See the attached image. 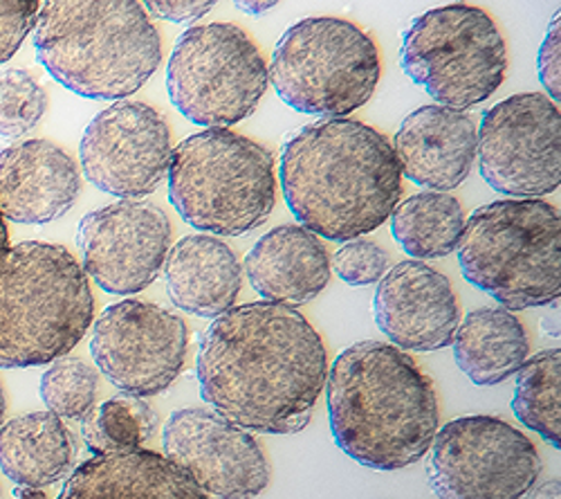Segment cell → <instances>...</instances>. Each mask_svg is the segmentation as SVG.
Returning a JSON list of instances; mask_svg holds the SVG:
<instances>
[{
  "instance_id": "6da1fadb",
  "label": "cell",
  "mask_w": 561,
  "mask_h": 499,
  "mask_svg": "<svg viewBox=\"0 0 561 499\" xmlns=\"http://www.w3.org/2000/svg\"><path fill=\"white\" fill-rule=\"evenodd\" d=\"M196 372L203 400L229 423L297 434L312 419L329 358L297 308L254 302L216 317L201 338Z\"/></svg>"
},
{
  "instance_id": "7a4b0ae2",
  "label": "cell",
  "mask_w": 561,
  "mask_h": 499,
  "mask_svg": "<svg viewBox=\"0 0 561 499\" xmlns=\"http://www.w3.org/2000/svg\"><path fill=\"white\" fill-rule=\"evenodd\" d=\"M280 185L301 228L331 241H353L391 216L402 194V171L380 131L357 120H323L286 143Z\"/></svg>"
},
{
  "instance_id": "3957f363",
  "label": "cell",
  "mask_w": 561,
  "mask_h": 499,
  "mask_svg": "<svg viewBox=\"0 0 561 499\" xmlns=\"http://www.w3.org/2000/svg\"><path fill=\"white\" fill-rule=\"evenodd\" d=\"M335 443L373 470L423 460L438 432L432 381L393 344L366 340L337 355L325 376Z\"/></svg>"
},
{
  "instance_id": "277c9868",
  "label": "cell",
  "mask_w": 561,
  "mask_h": 499,
  "mask_svg": "<svg viewBox=\"0 0 561 499\" xmlns=\"http://www.w3.org/2000/svg\"><path fill=\"white\" fill-rule=\"evenodd\" d=\"M34 48L41 66L88 100H122L162 61L160 34L135 0H50L38 8Z\"/></svg>"
},
{
  "instance_id": "5b68a950",
  "label": "cell",
  "mask_w": 561,
  "mask_h": 499,
  "mask_svg": "<svg viewBox=\"0 0 561 499\" xmlns=\"http://www.w3.org/2000/svg\"><path fill=\"white\" fill-rule=\"evenodd\" d=\"M95 317L83 268L61 246L23 241L0 259V367L50 365Z\"/></svg>"
},
{
  "instance_id": "8992f818",
  "label": "cell",
  "mask_w": 561,
  "mask_h": 499,
  "mask_svg": "<svg viewBox=\"0 0 561 499\" xmlns=\"http://www.w3.org/2000/svg\"><path fill=\"white\" fill-rule=\"evenodd\" d=\"M465 280L507 310L548 306L561 293L559 212L539 199L494 201L477 209L458 241Z\"/></svg>"
},
{
  "instance_id": "52a82bcc",
  "label": "cell",
  "mask_w": 561,
  "mask_h": 499,
  "mask_svg": "<svg viewBox=\"0 0 561 499\" xmlns=\"http://www.w3.org/2000/svg\"><path fill=\"white\" fill-rule=\"evenodd\" d=\"M169 201L196 230L243 237L276 203L274 158L229 128H205L171 151Z\"/></svg>"
},
{
  "instance_id": "ba28073f",
  "label": "cell",
  "mask_w": 561,
  "mask_h": 499,
  "mask_svg": "<svg viewBox=\"0 0 561 499\" xmlns=\"http://www.w3.org/2000/svg\"><path fill=\"white\" fill-rule=\"evenodd\" d=\"M267 77L290 109L337 120L376 93L380 55L373 38L344 19H304L278 38Z\"/></svg>"
},
{
  "instance_id": "9c48e42d",
  "label": "cell",
  "mask_w": 561,
  "mask_h": 499,
  "mask_svg": "<svg viewBox=\"0 0 561 499\" xmlns=\"http://www.w3.org/2000/svg\"><path fill=\"white\" fill-rule=\"evenodd\" d=\"M400 61L438 106L467 111L490 100L507 68L505 41L492 16L472 5H447L411 21Z\"/></svg>"
},
{
  "instance_id": "30bf717a",
  "label": "cell",
  "mask_w": 561,
  "mask_h": 499,
  "mask_svg": "<svg viewBox=\"0 0 561 499\" xmlns=\"http://www.w3.org/2000/svg\"><path fill=\"white\" fill-rule=\"evenodd\" d=\"M267 83V66L254 41L231 23L190 27L167 66L171 104L205 128H227L250 117Z\"/></svg>"
},
{
  "instance_id": "8fae6325",
  "label": "cell",
  "mask_w": 561,
  "mask_h": 499,
  "mask_svg": "<svg viewBox=\"0 0 561 499\" xmlns=\"http://www.w3.org/2000/svg\"><path fill=\"white\" fill-rule=\"evenodd\" d=\"M539 473L535 443L496 417L443 426L427 457V479L440 499H522Z\"/></svg>"
},
{
  "instance_id": "7c38bea8",
  "label": "cell",
  "mask_w": 561,
  "mask_h": 499,
  "mask_svg": "<svg viewBox=\"0 0 561 499\" xmlns=\"http://www.w3.org/2000/svg\"><path fill=\"white\" fill-rule=\"evenodd\" d=\"M485 183L514 199H539L561 183V115L541 93L512 95L492 106L477 133Z\"/></svg>"
},
{
  "instance_id": "4fadbf2b",
  "label": "cell",
  "mask_w": 561,
  "mask_h": 499,
  "mask_svg": "<svg viewBox=\"0 0 561 499\" xmlns=\"http://www.w3.org/2000/svg\"><path fill=\"white\" fill-rule=\"evenodd\" d=\"M186 344L182 317L158 304L124 299L95 322L90 353L115 387L147 398L162 394L180 376Z\"/></svg>"
},
{
  "instance_id": "5bb4252c",
  "label": "cell",
  "mask_w": 561,
  "mask_h": 499,
  "mask_svg": "<svg viewBox=\"0 0 561 499\" xmlns=\"http://www.w3.org/2000/svg\"><path fill=\"white\" fill-rule=\"evenodd\" d=\"M79 158L98 190L119 201H142L169 175V124L145 102H115L85 126Z\"/></svg>"
},
{
  "instance_id": "9a60e30c",
  "label": "cell",
  "mask_w": 561,
  "mask_h": 499,
  "mask_svg": "<svg viewBox=\"0 0 561 499\" xmlns=\"http://www.w3.org/2000/svg\"><path fill=\"white\" fill-rule=\"evenodd\" d=\"M164 460L192 479L203 499H254L270 481L256 439L214 410L186 407L162 434Z\"/></svg>"
},
{
  "instance_id": "2e32d148",
  "label": "cell",
  "mask_w": 561,
  "mask_h": 499,
  "mask_svg": "<svg viewBox=\"0 0 561 499\" xmlns=\"http://www.w3.org/2000/svg\"><path fill=\"white\" fill-rule=\"evenodd\" d=\"M77 243L83 272L106 293L135 295L149 288L164 268L171 220L151 201H117L81 218Z\"/></svg>"
},
{
  "instance_id": "e0dca14e",
  "label": "cell",
  "mask_w": 561,
  "mask_h": 499,
  "mask_svg": "<svg viewBox=\"0 0 561 499\" xmlns=\"http://www.w3.org/2000/svg\"><path fill=\"white\" fill-rule=\"evenodd\" d=\"M376 322L404 351L430 353L451 344L460 308L449 280L423 261H402L380 280Z\"/></svg>"
},
{
  "instance_id": "ac0fdd59",
  "label": "cell",
  "mask_w": 561,
  "mask_h": 499,
  "mask_svg": "<svg viewBox=\"0 0 561 499\" xmlns=\"http://www.w3.org/2000/svg\"><path fill=\"white\" fill-rule=\"evenodd\" d=\"M81 192L75 160L50 140H23L0 151V216L43 225L68 214Z\"/></svg>"
},
{
  "instance_id": "d6986e66",
  "label": "cell",
  "mask_w": 561,
  "mask_h": 499,
  "mask_svg": "<svg viewBox=\"0 0 561 499\" xmlns=\"http://www.w3.org/2000/svg\"><path fill=\"white\" fill-rule=\"evenodd\" d=\"M477 122L470 113L423 106L413 111L396 135V160L415 185L449 192L462 185L477 158Z\"/></svg>"
},
{
  "instance_id": "ffe728a7",
  "label": "cell",
  "mask_w": 561,
  "mask_h": 499,
  "mask_svg": "<svg viewBox=\"0 0 561 499\" xmlns=\"http://www.w3.org/2000/svg\"><path fill=\"white\" fill-rule=\"evenodd\" d=\"M245 268L252 288L270 304H308L331 282L329 252L301 225H280L263 235Z\"/></svg>"
},
{
  "instance_id": "44dd1931",
  "label": "cell",
  "mask_w": 561,
  "mask_h": 499,
  "mask_svg": "<svg viewBox=\"0 0 561 499\" xmlns=\"http://www.w3.org/2000/svg\"><path fill=\"white\" fill-rule=\"evenodd\" d=\"M167 291L171 302L198 317H218L237 302L243 270L233 250L207 235L180 239L167 254Z\"/></svg>"
},
{
  "instance_id": "7402d4cb",
  "label": "cell",
  "mask_w": 561,
  "mask_h": 499,
  "mask_svg": "<svg viewBox=\"0 0 561 499\" xmlns=\"http://www.w3.org/2000/svg\"><path fill=\"white\" fill-rule=\"evenodd\" d=\"M57 499H203L192 479L151 450L83 462Z\"/></svg>"
},
{
  "instance_id": "603a6c76",
  "label": "cell",
  "mask_w": 561,
  "mask_h": 499,
  "mask_svg": "<svg viewBox=\"0 0 561 499\" xmlns=\"http://www.w3.org/2000/svg\"><path fill=\"white\" fill-rule=\"evenodd\" d=\"M454 358L474 385L490 387L517 374L530 353L524 325L505 308H477L454 333Z\"/></svg>"
},
{
  "instance_id": "cb8c5ba5",
  "label": "cell",
  "mask_w": 561,
  "mask_h": 499,
  "mask_svg": "<svg viewBox=\"0 0 561 499\" xmlns=\"http://www.w3.org/2000/svg\"><path fill=\"white\" fill-rule=\"evenodd\" d=\"M75 436L50 412H32L0 426V468L25 488H45L66 477L75 462Z\"/></svg>"
},
{
  "instance_id": "d4e9b609",
  "label": "cell",
  "mask_w": 561,
  "mask_h": 499,
  "mask_svg": "<svg viewBox=\"0 0 561 499\" xmlns=\"http://www.w3.org/2000/svg\"><path fill=\"white\" fill-rule=\"evenodd\" d=\"M465 212L456 196L423 192L396 205L391 233L400 248L415 259H440L458 248Z\"/></svg>"
},
{
  "instance_id": "484cf974",
  "label": "cell",
  "mask_w": 561,
  "mask_h": 499,
  "mask_svg": "<svg viewBox=\"0 0 561 499\" xmlns=\"http://www.w3.org/2000/svg\"><path fill=\"white\" fill-rule=\"evenodd\" d=\"M512 410L552 447L561 445V353L548 349L524 362L514 389Z\"/></svg>"
},
{
  "instance_id": "4316f807",
  "label": "cell",
  "mask_w": 561,
  "mask_h": 499,
  "mask_svg": "<svg viewBox=\"0 0 561 499\" xmlns=\"http://www.w3.org/2000/svg\"><path fill=\"white\" fill-rule=\"evenodd\" d=\"M158 426V415L145 398L119 394L95 407L83 421L81 434L88 447L100 455H119V452L142 450Z\"/></svg>"
},
{
  "instance_id": "83f0119b",
  "label": "cell",
  "mask_w": 561,
  "mask_h": 499,
  "mask_svg": "<svg viewBox=\"0 0 561 499\" xmlns=\"http://www.w3.org/2000/svg\"><path fill=\"white\" fill-rule=\"evenodd\" d=\"M100 376L81 358L64 355L55 360L50 370L41 378V398L48 412L68 419L83 421L95 410Z\"/></svg>"
},
{
  "instance_id": "f1b7e54d",
  "label": "cell",
  "mask_w": 561,
  "mask_h": 499,
  "mask_svg": "<svg viewBox=\"0 0 561 499\" xmlns=\"http://www.w3.org/2000/svg\"><path fill=\"white\" fill-rule=\"evenodd\" d=\"M45 109L48 95L27 70H0V140L23 138L41 122Z\"/></svg>"
},
{
  "instance_id": "f546056e",
  "label": "cell",
  "mask_w": 561,
  "mask_h": 499,
  "mask_svg": "<svg viewBox=\"0 0 561 499\" xmlns=\"http://www.w3.org/2000/svg\"><path fill=\"white\" fill-rule=\"evenodd\" d=\"M335 272L348 286H370L380 282L391 265L389 252L368 239L346 241L335 254Z\"/></svg>"
},
{
  "instance_id": "4dcf8cb0",
  "label": "cell",
  "mask_w": 561,
  "mask_h": 499,
  "mask_svg": "<svg viewBox=\"0 0 561 499\" xmlns=\"http://www.w3.org/2000/svg\"><path fill=\"white\" fill-rule=\"evenodd\" d=\"M38 8L36 0H0V64L19 53L21 43L34 30ZM8 241L5 218L0 216V259L10 248Z\"/></svg>"
},
{
  "instance_id": "1f68e13d",
  "label": "cell",
  "mask_w": 561,
  "mask_h": 499,
  "mask_svg": "<svg viewBox=\"0 0 561 499\" xmlns=\"http://www.w3.org/2000/svg\"><path fill=\"white\" fill-rule=\"evenodd\" d=\"M539 79L552 102H559V86H561V16L557 14L548 27V34L539 48L537 57Z\"/></svg>"
},
{
  "instance_id": "d6a6232c",
  "label": "cell",
  "mask_w": 561,
  "mask_h": 499,
  "mask_svg": "<svg viewBox=\"0 0 561 499\" xmlns=\"http://www.w3.org/2000/svg\"><path fill=\"white\" fill-rule=\"evenodd\" d=\"M145 10H149L153 16L171 21V23H192L196 19H203L214 10V0H205V3H198V0H149V3H142Z\"/></svg>"
},
{
  "instance_id": "836d02e7",
  "label": "cell",
  "mask_w": 561,
  "mask_h": 499,
  "mask_svg": "<svg viewBox=\"0 0 561 499\" xmlns=\"http://www.w3.org/2000/svg\"><path fill=\"white\" fill-rule=\"evenodd\" d=\"M528 499H561V481L548 479V481L539 484L537 488H530Z\"/></svg>"
},
{
  "instance_id": "e575fe53",
  "label": "cell",
  "mask_w": 561,
  "mask_h": 499,
  "mask_svg": "<svg viewBox=\"0 0 561 499\" xmlns=\"http://www.w3.org/2000/svg\"><path fill=\"white\" fill-rule=\"evenodd\" d=\"M14 499H48V495H45L41 488H25V486H19L16 492H14Z\"/></svg>"
},
{
  "instance_id": "d590c367",
  "label": "cell",
  "mask_w": 561,
  "mask_h": 499,
  "mask_svg": "<svg viewBox=\"0 0 561 499\" xmlns=\"http://www.w3.org/2000/svg\"><path fill=\"white\" fill-rule=\"evenodd\" d=\"M276 3H237V8L239 10H245V12H250V14H265L267 10H272Z\"/></svg>"
},
{
  "instance_id": "8d00e7d4",
  "label": "cell",
  "mask_w": 561,
  "mask_h": 499,
  "mask_svg": "<svg viewBox=\"0 0 561 499\" xmlns=\"http://www.w3.org/2000/svg\"><path fill=\"white\" fill-rule=\"evenodd\" d=\"M5 412H8V398H5V389H3V383H0V426H3Z\"/></svg>"
}]
</instances>
